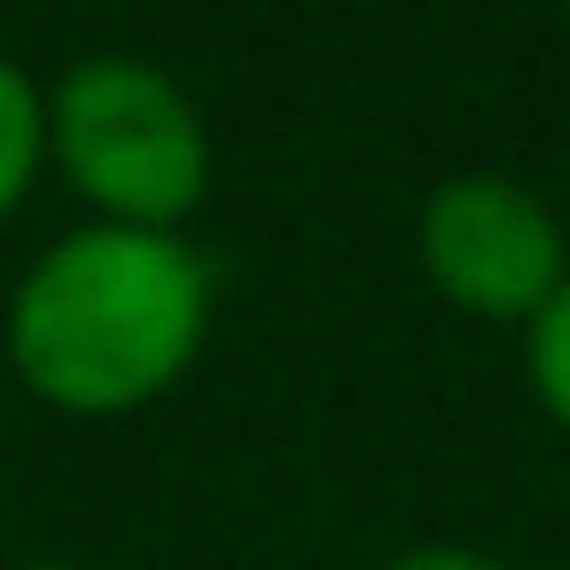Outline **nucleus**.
Wrapping results in <instances>:
<instances>
[{
    "instance_id": "1",
    "label": "nucleus",
    "mask_w": 570,
    "mask_h": 570,
    "mask_svg": "<svg viewBox=\"0 0 570 570\" xmlns=\"http://www.w3.org/2000/svg\"><path fill=\"white\" fill-rule=\"evenodd\" d=\"M212 336V266L188 235L87 219L56 235L9 289V375L71 422L157 406Z\"/></svg>"
},
{
    "instance_id": "2",
    "label": "nucleus",
    "mask_w": 570,
    "mask_h": 570,
    "mask_svg": "<svg viewBox=\"0 0 570 570\" xmlns=\"http://www.w3.org/2000/svg\"><path fill=\"white\" fill-rule=\"evenodd\" d=\"M48 165L110 227L180 235L212 196V126L149 56H79L48 87Z\"/></svg>"
},
{
    "instance_id": "3",
    "label": "nucleus",
    "mask_w": 570,
    "mask_h": 570,
    "mask_svg": "<svg viewBox=\"0 0 570 570\" xmlns=\"http://www.w3.org/2000/svg\"><path fill=\"white\" fill-rule=\"evenodd\" d=\"M414 250H422L430 289L453 313H469V321L523 328L570 282L562 219L547 212V196H531L508 173H453V180H438L422 196Z\"/></svg>"
},
{
    "instance_id": "4",
    "label": "nucleus",
    "mask_w": 570,
    "mask_h": 570,
    "mask_svg": "<svg viewBox=\"0 0 570 570\" xmlns=\"http://www.w3.org/2000/svg\"><path fill=\"white\" fill-rule=\"evenodd\" d=\"M40 173H48V87L17 56H0V227L32 204Z\"/></svg>"
},
{
    "instance_id": "5",
    "label": "nucleus",
    "mask_w": 570,
    "mask_h": 570,
    "mask_svg": "<svg viewBox=\"0 0 570 570\" xmlns=\"http://www.w3.org/2000/svg\"><path fill=\"white\" fill-rule=\"evenodd\" d=\"M523 375H531V399L547 406V422L570 438V282L523 321Z\"/></svg>"
},
{
    "instance_id": "6",
    "label": "nucleus",
    "mask_w": 570,
    "mask_h": 570,
    "mask_svg": "<svg viewBox=\"0 0 570 570\" xmlns=\"http://www.w3.org/2000/svg\"><path fill=\"white\" fill-rule=\"evenodd\" d=\"M375 570H515V562H508V554H492V547L430 539V547H406V554H391V562H375Z\"/></svg>"
},
{
    "instance_id": "7",
    "label": "nucleus",
    "mask_w": 570,
    "mask_h": 570,
    "mask_svg": "<svg viewBox=\"0 0 570 570\" xmlns=\"http://www.w3.org/2000/svg\"><path fill=\"white\" fill-rule=\"evenodd\" d=\"M9 570H95V562H71V554H24V562H9Z\"/></svg>"
},
{
    "instance_id": "8",
    "label": "nucleus",
    "mask_w": 570,
    "mask_h": 570,
    "mask_svg": "<svg viewBox=\"0 0 570 570\" xmlns=\"http://www.w3.org/2000/svg\"><path fill=\"white\" fill-rule=\"evenodd\" d=\"M562 9H570V0H562Z\"/></svg>"
}]
</instances>
